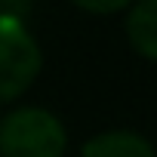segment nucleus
<instances>
[{
	"label": "nucleus",
	"mask_w": 157,
	"mask_h": 157,
	"mask_svg": "<svg viewBox=\"0 0 157 157\" xmlns=\"http://www.w3.org/2000/svg\"><path fill=\"white\" fill-rule=\"evenodd\" d=\"M43 68V52L25 22L13 13H0V105L19 99Z\"/></svg>",
	"instance_id": "obj_2"
},
{
	"label": "nucleus",
	"mask_w": 157,
	"mask_h": 157,
	"mask_svg": "<svg viewBox=\"0 0 157 157\" xmlns=\"http://www.w3.org/2000/svg\"><path fill=\"white\" fill-rule=\"evenodd\" d=\"M68 132L46 108H16L0 120V157H62Z\"/></svg>",
	"instance_id": "obj_1"
},
{
	"label": "nucleus",
	"mask_w": 157,
	"mask_h": 157,
	"mask_svg": "<svg viewBox=\"0 0 157 157\" xmlns=\"http://www.w3.org/2000/svg\"><path fill=\"white\" fill-rule=\"evenodd\" d=\"M80 154L83 157H154V148L145 136L132 129H108L93 136Z\"/></svg>",
	"instance_id": "obj_4"
},
{
	"label": "nucleus",
	"mask_w": 157,
	"mask_h": 157,
	"mask_svg": "<svg viewBox=\"0 0 157 157\" xmlns=\"http://www.w3.org/2000/svg\"><path fill=\"white\" fill-rule=\"evenodd\" d=\"M126 37L129 46L145 59H157V0H132L126 13Z\"/></svg>",
	"instance_id": "obj_3"
},
{
	"label": "nucleus",
	"mask_w": 157,
	"mask_h": 157,
	"mask_svg": "<svg viewBox=\"0 0 157 157\" xmlns=\"http://www.w3.org/2000/svg\"><path fill=\"white\" fill-rule=\"evenodd\" d=\"M71 3L83 13H93V16H111V13L129 10L132 0H71Z\"/></svg>",
	"instance_id": "obj_5"
}]
</instances>
